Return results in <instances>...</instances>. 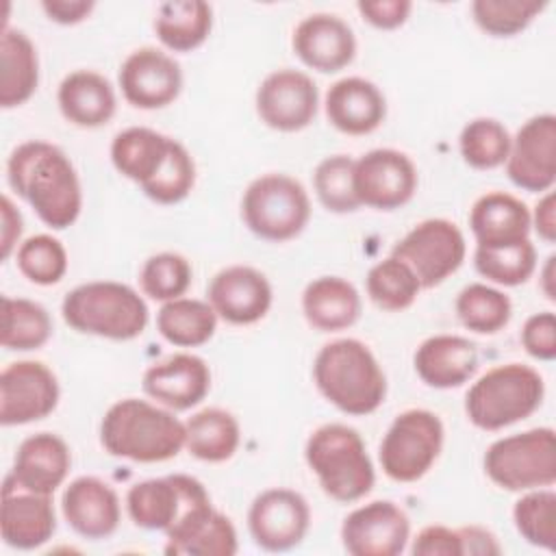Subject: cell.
<instances>
[{
    "label": "cell",
    "mask_w": 556,
    "mask_h": 556,
    "mask_svg": "<svg viewBox=\"0 0 556 556\" xmlns=\"http://www.w3.org/2000/svg\"><path fill=\"white\" fill-rule=\"evenodd\" d=\"M169 556H232L239 549L235 523L213 506L165 534Z\"/></svg>",
    "instance_id": "obj_31"
},
{
    "label": "cell",
    "mask_w": 556,
    "mask_h": 556,
    "mask_svg": "<svg viewBox=\"0 0 556 556\" xmlns=\"http://www.w3.org/2000/svg\"><path fill=\"white\" fill-rule=\"evenodd\" d=\"M313 187L317 200L330 213L345 215L361 206L354 191V159L348 154L321 159L313 172Z\"/></svg>",
    "instance_id": "obj_42"
},
{
    "label": "cell",
    "mask_w": 556,
    "mask_h": 556,
    "mask_svg": "<svg viewBox=\"0 0 556 556\" xmlns=\"http://www.w3.org/2000/svg\"><path fill=\"white\" fill-rule=\"evenodd\" d=\"M241 217L258 239L282 243L295 239L311 219L304 185L287 174L254 178L241 198Z\"/></svg>",
    "instance_id": "obj_8"
},
{
    "label": "cell",
    "mask_w": 556,
    "mask_h": 556,
    "mask_svg": "<svg viewBox=\"0 0 556 556\" xmlns=\"http://www.w3.org/2000/svg\"><path fill=\"white\" fill-rule=\"evenodd\" d=\"M61 115L78 128H100L115 115V89L93 70L70 72L56 91Z\"/></svg>",
    "instance_id": "obj_28"
},
{
    "label": "cell",
    "mask_w": 556,
    "mask_h": 556,
    "mask_svg": "<svg viewBox=\"0 0 556 556\" xmlns=\"http://www.w3.org/2000/svg\"><path fill=\"white\" fill-rule=\"evenodd\" d=\"M361 17L371 24L374 28L380 30H395L400 28L410 11H413V2L408 0H361L356 4Z\"/></svg>",
    "instance_id": "obj_49"
},
{
    "label": "cell",
    "mask_w": 556,
    "mask_h": 556,
    "mask_svg": "<svg viewBox=\"0 0 556 556\" xmlns=\"http://www.w3.org/2000/svg\"><path fill=\"white\" fill-rule=\"evenodd\" d=\"M469 228L476 245H510L530 239V208L517 195L489 191L469 211Z\"/></svg>",
    "instance_id": "obj_27"
},
{
    "label": "cell",
    "mask_w": 556,
    "mask_h": 556,
    "mask_svg": "<svg viewBox=\"0 0 556 556\" xmlns=\"http://www.w3.org/2000/svg\"><path fill=\"white\" fill-rule=\"evenodd\" d=\"M100 443L115 458L163 463L185 447V421L156 402L124 397L104 413Z\"/></svg>",
    "instance_id": "obj_2"
},
{
    "label": "cell",
    "mask_w": 556,
    "mask_h": 556,
    "mask_svg": "<svg viewBox=\"0 0 556 556\" xmlns=\"http://www.w3.org/2000/svg\"><path fill=\"white\" fill-rule=\"evenodd\" d=\"M513 521L521 539L534 547L556 549V493L552 486L523 491L513 506Z\"/></svg>",
    "instance_id": "obj_40"
},
{
    "label": "cell",
    "mask_w": 556,
    "mask_h": 556,
    "mask_svg": "<svg viewBox=\"0 0 556 556\" xmlns=\"http://www.w3.org/2000/svg\"><path fill=\"white\" fill-rule=\"evenodd\" d=\"M328 122L345 135H369L387 117V100L378 85L361 76H348L330 85L324 100Z\"/></svg>",
    "instance_id": "obj_25"
},
{
    "label": "cell",
    "mask_w": 556,
    "mask_h": 556,
    "mask_svg": "<svg viewBox=\"0 0 556 556\" xmlns=\"http://www.w3.org/2000/svg\"><path fill=\"white\" fill-rule=\"evenodd\" d=\"M473 267L493 285L519 287L528 282L536 271V248L530 239L510 245H476Z\"/></svg>",
    "instance_id": "obj_38"
},
{
    "label": "cell",
    "mask_w": 556,
    "mask_h": 556,
    "mask_svg": "<svg viewBox=\"0 0 556 556\" xmlns=\"http://www.w3.org/2000/svg\"><path fill=\"white\" fill-rule=\"evenodd\" d=\"M361 295L341 276H319L302 291V313L308 326L319 332H339L361 317Z\"/></svg>",
    "instance_id": "obj_29"
},
{
    "label": "cell",
    "mask_w": 556,
    "mask_h": 556,
    "mask_svg": "<svg viewBox=\"0 0 556 556\" xmlns=\"http://www.w3.org/2000/svg\"><path fill=\"white\" fill-rule=\"evenodd\" d=\"M317 391L341 413L363 417L387 397V376L374 352L358 339L326 343L313 361Z\"/></svg>",
    "instance_id": "obj_3"
},
{
    "label": "cell",
    "mask_w": 556,
    "mask_h": 556,
    "mask_svg": "<svg viewBox=\"0 0 556 556\" xmlns=\"http://www.w3.org/2000/svg\"><path fill=\"white\" fill-rule=\"evenodd\" d=\"M61 315L72 330L111 341L137 339L150 321L146 300L117 280H91L74 287L61 302Z\"/></svg>",
    "instance_id": "obj_4"
},
{
    "label": "cell",
    "mask_w": 556,
    "mask_h": 556,
    "mask_svg": "<svg viewBox=\"0 0 556 556\" xmlns=\"http://www.w3.org/2000/svg\"><path fill=\"white\" fill-rule=\"evenodd\" d=\"M304 458L321 491L341 504L363 500L376 482V469L358 430L345 424H324L311 432Z\"/></svg>",
    "instance_id": "obj_5"
},
{
    "label": "cell",
    "mask_w": 556,
    "mask_h": 556,
    "mask_svg": "<svg viewBox=\"0 0 556 556\" xmlns=\"http://www.w3.org/2000/svg\"><path fill=\"white\" fill-rule=\"evenodd\" d=\"M458 530V536H460V549H463V556H491V554H502V545L497 541V536L482 528V526H463V528H456Z\"/></svg>",
    "instance_id": "obj_52"
},
{
    "label": "cell",
    "mask_w": 556,
    "mask_h": 556,
    "mask_svg": "<svg viewBox=\"0 0 556 556\" xmlns=\"http://www.w3.org/2000/svg\"><path fill=\"white\" fill-rule=\"evenodd\" d=\"M530 226L545 243L556 241V193L554 191H545L539 198L534 211L530 213Z\"/></svg>",
    "instance_id": "obj_53"
},
{
    "label": "cell",
    "mask_w": 556,
    "mask_h": 556,
    "mask_svg": "<svg viewBox=\"0 0 556 556\" xmlns=\"http://www.w3.org/2000/svg\"><path fill=\"white\" fill-rule=\"evenodd\" d=\"M254 104L261 122L271 130L298 132L315 119L319 91L306 72L282 67L261 80Z\"/></svg>",
    "instance_id": "obj_14"
},
{
    "label": "cell",
    "mask_w": 556,
    "mask_h": 556,
    "mask_svg": "<svg viewBox=\"0 0 556 556\" xmlns=\"http://www.w3.org/2000/svg\"><path fill=\"white\" fill-rule=\"evenodd\" d=\"M61 513L78 536L100 541L117 530L122 504L109 482L96 476H80L65 486L61 495Z\"/></svg>",
    "instance_id": "obj_22"
},
{
    "label": "cell",
    "mask_w": 556,
    "mask_h": 556,
    "mask_svg": "<svg viewBox=\"0 0 556 556\" xmlns=\"http://www.w3.org/2000/svg\"><path fill=\"white\" fill-rule=\"evenodd\" d=\"M408 541L410 519L389 500L363 504L348 513L341 523V543L352 556H397Z\"/></svg>",
    "instance_id": "obj_16"
},
{
    "label": "cell",
    "mask_w": 556,
    "mask_h": 556,
    "mask_svg": "<svg viewBox=\"0 0 556 556\" xmlns=\"http://www.w3.org/2000/svg\"><path fill=\"white\" fill-rule=\"evenodd\" d=\"M523 350L543 363L556 358V315L552 311H541L530 315L521 328Z\"/></svg>",
    "instance_id": "obj_47"
},
{
    "label": "cell",
    "mask_w": 556,
    "mask_h": 556,
    "mask_svg": "<svg viewBox=\"0 0 556 556\" xmlns=\"http://www.w3.org/2000/svg\"><path fill=\"white\" fill-rule=\"evenodd\" d=\"M458 150L473 169H495L506 163L510 150L508 128L493 117H476L460 130Z\"/></svg>",
    "instance_id": "obj_41"
},
{
    "label": "cell",
    "mask_w": 556,
    "mask_h": 556,
    "mask_svg": "<svg viewBox=\"0 0 556 556\" xmlns=\"http://www.w3.org/2000/svg\"><path fill=\"white\" fill-rule=\"evenodd\" d=\"M54 371L41 361H15L0 374V424L26 426L46 419L59 404Z\"/></svg>",
    "instance_id": "obj_13"
},
{
    "label": "cell",
    "mask_w": 556,
    "mask_h": 556,
    "mask_svg": "<svg viewBox=\"0 0 556 556\" xmlns=\"http://www.w3.org/2000/svg\"><path fill=\"white\" fill-rule=\"evenodd\" d=\"M0 219H2L0 258L7 261L13 252H17L20 237H22V230H24L22 213L17 211V206L13 204V200L9 195H2V200H0Z\"/></svg>",
    "instance_id": "obj_50"
},
{
    "label": "cell",
    "mask_w": 556,
    "mask_h": 556,
    "mask_svg": "<svg viewBox=\"0 0 556 556\" xmlns=\"http://www.w3.org/2000/svg\"><path fill=\"white\" fill-rule=\"evenodd\" d=\"M52 337L50 313L35 300L9 298L0 302V343L7 350L30 352L43 348Z\"/></svg>",
    "instance_id": "obj_36"
},
{
    "label": "cell",
    "mask_w": 556,
    "mask_h": 556,
    "mask_svg": "<svg viewBox=\"0 0 556 556\" xmlns=\"http://www.w3.org/2000/svg\"><path fill=\"white\" fill-rule=\"evenodd\" d=\"M15 265L26 280L50 287L61 282L67 271V250L52 235H33L20 243Z\"/></svg>",
    "instance_id": "obj_44"
},
{
    "label": "cell",
    "mask_w": 556,
    "mask_h": 556,
    "mask_svg": "<svg viewBox=\"0 0 556 556\" xmlns=\"http://www.w3.org/2000/svg\"><path fill=\"white\" fill-rule=\"evenodd\" d=\"M52 495L24 491L13 482L2 484L0 528L2 539L13 549H37L46 545L56 530Z\"/></svg>",
    "instance_id": "obj_24"
},
{
    "label": "cell",
    "mask_w": 556,
    "mask_h": 556,
    "mask_svg": "<svg viewBox=\"0 0 556 556\" xmlns=\"http://www.w3.org/2000/svg\"><path fill=\"white\" fill-rule=\"evenodd\" d=\"M174 141L176 139L146 126L124 128L111 141V163L124 178L143 189L165 165Z\"/></svg>",
    "instance_id": "obj_30"
},
{
    "label": "cell",
    "mask_w": 556,
    "mask_h": 556,
    "mask_svg": "<svg viewBox=\"0 0 556 556\" xmlns=\"http://www.w3.org/2000/svg\"><path fill=\"white\" fill-rule=\"evenodd\" d=\"M295 56L311 70L334 74L356 56V37L345 20L332 13L306 15L291 37Z\"/></svg>",
    "instance_id": "obj_21"
},
{
    "label": "cell",
    "mask_w": 556,
    "mask_h": 556,
    "mask_svg": "<svg viewBox=\"0 0 556 556\" xmlns=\"http://www.w3.org/2000/svg\"><path fill=\"white\" fill-rule=\"evenodd\" d=\"M547 7L545 0H473L471 17L491 37H515Z\"/></svg>",
    "instance_id": "obj_43"
},
{
    "label": "cell",
    "mask_w": 556,
    "mask_h": 556,
    "mask_svg": "<svg viewBox=\"0 0 556 556\" xmlns=\"http://www.w3.org/2000/svg\"><path fill=\"white\" fill-rule=\"evenodd\" d=\"M143 393L156 404L178 413L198 406L211 391V369L204 358L178 352L143 371Z\"/></svg>",
    "instance_id": "obj_20"
},
{
    "label": "cell",
    "mask_w": 556,
    "mask_h": 556,
    "mask_svg": "<svg viewBox=\"0 0 556 556\" xmlns=\"http://www.w3.org/2000/svg\"><path fill=\"white\" fill-rule=\"evenodd\" d=\"M195 185V163L189 150L174 141L169 156L156 178L146 185L141 191L156 204H178L182 202Z\"/></svg>",
    "instance_id": "obj_46"
},
{
    "label": "cell",
    "mask_w": 556,
    "mask_h": 556,
    "mask_svg": "<svg viewBox=\"0 0 556 556\" xmlns=\"http://www.w3.org/2000/svg\"><path fill=\"white\" fill-rule=\"evenodd\" d=\"M193 269L182 254L159 252L143 261L139 269V287L143 295L156 302L182 298L191 287Z\"/></svg>",
    "instance_id": "obj_45"
},
{
    "label": "cell",
    "mask_w": 556,
    "mask_h": 556,
    "mask_svg": "<svg viewBox=\"0 0 556 556\" xmlns=\"http://www.w3.org/2000/svg\"><path fill=\"white\" fill-rule=\"evenodd\" d=\"M365 287H367L369 300L378 308L389 313H400L410 308L421 291V285L413 274V269L395 256H387L378 261L367 271Z\"/></svg>",
    "instance_id": "obj_39"
},
{
    "label": "cell",
    "mask_w": 556,
    "mask_h": 556,
    "mask_svg": "<svg viewBox=\"0 0 556 556\" xmlns=\"http://www.w3.org/2000/svg\"><path fill=\"white\" fill-rule=\"evenodd\" d=\"M117 83L128 104L143 111L169 106L182 91V70L167 52L143 46L119 65Z\"/></svg>",
    "instance_id": "obj_18"
},
{
    "label": "cell",
    "mask_w": 556,
    "mask_h": 556,
    "mask_svg": "<svg viewBox=\"0 0 556 556\" xmlns=\"http://www.w3.org/2000/svg\"><path fill=\"white\" fill-rule=\"evenodd\" d=\"M410 554H415V556H463L458 530H452L441 523L426 526L413 539Z\"/></svg>",
    "instance_id": "obj_48"
},
{
    "label": "cell",
    "mask_w": 556,
    "mask_h": 556,
    "mask_svg": "<svg viewBox=\"0 0 556 556\" xmlns=\"http://www.w3.org/2000/svg\"><path fill=\"white\" fill-rule=\"evenodd\" d=\"M211 506V495L204 484L187 473L141 480L126 493V510L132 523L163 534Z\"/></svg>",
    "instance_id": "obj_10"
},
{
    "label": "cell",
    "mask_w": 556,
    "mask_h": 556,
    "mask_svg": "<svg viewBox=\"0 0 556 556\" xmlns=\"http://www.w3.org/2000/svg\"><path fill=\"white\" fill-rule=\"evenodd\" d=\"M460 324L476 334H495L513 317L510 298L484 282H471L460 289L454 302Z\"/></svg>",
    "instance_id": "obj_37"
},
{
    "label": "cell",
    "mask_w": 556,
    "mask_h": 556,
    "mask_svg": "<svg viewBox=\"0 0 556 556\" xmlns=\"http://www.w3.org/2000/svg\"><path fill=\"white\" fill-rule=\"evenodd\" d=\"M539 287L549 302H556V254H549L539 269Z\"/></svg>",
    "instance_id": "obj_54"
},
{
    "label": "cell",
    "mask_w": 556,
    "mask_h": 556,
    "mask_svg": "<svg viewBox=\"0 0 556 556\" xmlns=\"http://www.w3.org/2000/svg\"><path fill=\"white\" fill-rule=\"evenodd\" d=\"M482 467L495 486L510 493L554 486L556 432L541 426L502 437L486 447Z\"/></svg>",
    "instance_id": "obj_7"
},
{
    "label": "cell",
    "mask_w": 556,
    "mask_h": 556,
    "mask_svg": "<svg viewBox=\"0 0 556 556\" xmlns=\"http://www.w3.org/2000/svg\"><path fill=\"white\" fill-rule=\"evenodd\" d=\"M41 9L48 15V20L63 26H72L87 20L96 9V2L93 0H43Z\"/></svg>",
    "instance_id": "obj_51"
},
{
    "label": "cell",
    "mask_w": 556,
    "mask_h": 556,
    "mask_svg": "<svg viewBox=\"0 0 556 556\" xmlns=\"http://www.w3.org/2000/svg\"><path fill=\"white\" fill-rule=\"evenodd\" d=\"M545 397L543 376L523 363H506L484 371L465 395L467 419L486 432L528 419Z\"/></svg>",
    "instance_id": "obj_6"
},
{
    "label": "cell",
    "mask_w": 556,
    "mask_h": 556,
    "mask_svg": "<svg viewBox=\"0 0 556 556\" xmlns=\"http://www.w3.org/2000/svg\"><path fill=\"white\" fill-rule=\"evenodd\" d=\"M7 180L52 230H65L80 217V178L59 146L41 139L20 143L7 161Z\"/></svg>",
    "instance_id": "obj_1"
},
{
    "label": "cell",
    "mask_w": 556,
    "mask_h": 556,
    "mask_svg": "<svg viewBox=\"0 0 556 556\" xmlns=\"http://www.w3.org/2000/svg\"><path fill=\"white\" fill-rule=\"evenodd\" d=\"M39 85V56L24 30L2 28L0 37V106L26 104Z\"/></svg>",
    "instance_id": "obj_32"
},
{
    "label": "cell",
    "mask_w": 556,
    "mask_h": 556,
    "mask_svg": "<svg viewBox=\"0 0 556 556\" xmlns=\"http://www.w3.org/2000/svg\"><path fill=\"white\" fill-rule=\"evenodd\" d=\"M213 28V9L202 0L163 2L154 17L156 39L172 52H191L200 48Z\"/></svg>",
    "instance_id": "obj_34"
},
{
    "label": "cell",
    "mask_w": 556,
    "mask_h": 556,
    "mask_svg": "<svg viewBox=\"0 0 556 556\" xmlns=\"http://www.w3.org/2000/svg\"><path fill=\"white\" fill-rule=\"evenodd\" d=\"M417 185V167L400 150L376 148L354 159V191L361 206L395 211L413 200Z\"/></svg>",
    "instance_id": "obj_12"
},
{
    "label": "cell",
    "mask_w": 556,
    "mask_h": 556,
    "mask_svg": "<svg viewBox=\"0 0 556 556\" xmlns=\"http://www.w3.org/2000/svg\"><path fill=\"white\" fill-rule=\"evenodd\" d=\"M478 348L460 334H434L413 356L419 380L432 389H456L478 371Z\"/></svg>",
    "instance_id": "obj_26"
},
{
    "label": "cell",
    "mask_w": 556,
    "mask_h": 556,
    "mask_svg": "<svg viewBox=\"0 0 556 556\" xmlns=\"http://www.w3.org/2000/svg\"><path fill=\"white\" fill-rule=\"evenodd\" d=\"M467 243L463 230L443 217L415 224L391 250V256L406 263L421 289H432L456 274L465 261Z\"/></svg>",
    "instance_id": "obj_11"
},
{
    "label": "cell",
    "mask_w": 556,
    "mask_h": 556,
    "mask_svg": "<svg viewBox=\"0 0 556 556\" xmlns=\"http://www.w3.org/2000/svg\"><path fill=\"white\" fill-rule=\"evenodd\" d=\"M70 467V445L54 432H35L17 445L13 469L4 480L24 491L52 495L65 482Z\"/></svg>",
    "instance_id": "obj_23"
},
{
    "label": "cell",
    "mask_w": 556,
    "mask_h": 556,
    "mask_svg": "<svg viewBox=\"0 0 556 556\" xmlns=\"http://www.w3.org/2000/svg\"><path fill=\"white\" fill-rule=\"evenodd\" d=\"M311 528V508L293 489H267L254 497L248 510V530L265 552L298 547Z\"/></svg>",
    "instance_id": "obj_15"
},
{
    "label": "cell",
    "mask_w": 556,
    "mask_h": 556,
    "mask_svg": "<svg viewBox=\"0 0 556 556\" xmlns=\"http://www.w3.org/2000/svg\"><path fill=\"white\" fill-rule=\"evenodd\" d=\"M208 304L219 319L232 326L261 321L274 302V291L263 271L250 265H230L219 269L206 289Z\"/></svg>",
    "instance_id": "obj_19"
},
{
    "label": "cell",
    "mask_w": 556,
    "mask_h": 556,
    "mask_svg": "<svg viewBox=\"0 0 556 556\" xmlns=\"http://www.w3.org/2000/svg\"><path fill=\"white\" fill-rule=\"evenodd\" d=\"M239 443V421L224 408H202L185 421V447L198 460L224 463L235 456Z\"/></svg>",
    "instance_id": "obj_33"
},
{
    "label": "cell",
    "mask_w": 556,
    "mask_h": 556,
    "mask_svg": "<svg viewBox=\"0 0 556 556\" xmlns=\"http://www.w3.org/2000/svg\"><path fill=\"white\" fill-rule=\"evenodd\" d=\"M217 319L219 317L208 300L182 295L161 304L156 313V330L176 348H198L215 334Z\"/></svg>",
    "instance_id": "obj_35"
},
{
    "label": "cell",
    "mask_w": 556,
    "mask_h": 556,
    "mask_svg": "<svg viewBox=\"0 0 556 556\" xmlns=\"http://www.w3.org/2000/svg\"><path fill=\"white\" fill-rule=\"evenodd\" d=\"M510 182L530 193L552 191L556 182V115L530 117L515 137L506 156Z\"/></svg>",
    "instance_id": "obj_17"
},
{
    "label": "cell",
    "mask_w": 556,
    "mask_h": 556,
    "mask_svg": "<svg viewBox=\"0 0 556 556\" xmlns=\"http://www.w3.org/2000/svg\"><path fill=\"white\" fill-rule=\"evenodd\" d=\"M443 441L445 430L437 413L408 408L391 421L380 441V467L395 482H417L437 463Z\"/></svg>",
    "instance_id": "obj_9"
}]
</instances>
